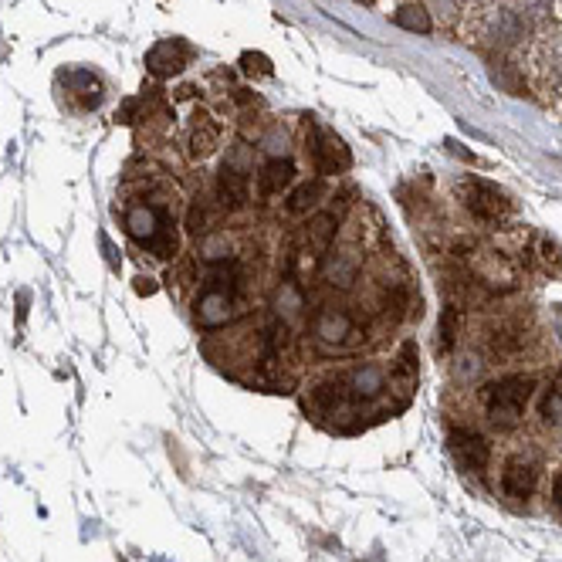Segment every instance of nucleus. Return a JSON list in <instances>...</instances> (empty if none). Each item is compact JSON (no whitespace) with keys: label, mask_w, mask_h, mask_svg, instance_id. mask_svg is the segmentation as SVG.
<instances>
[{"label":"nucleus","mask_w":562,"mask_h":562,"mask_svg":"<svg viewBox=\"0 0 562 562\" xmlns=\"http://www.w3.org/2000/svg\"><path fill=\"white\" fill-rule=\"evenodd\" d=\"M244 268L241 261L234 258H221L210 261L207 278H204V292L197 298V322L204 329H217L227 326L231 319H237L244 309Z\"/></svg>","instance_id":"nucleus-1"},{"label":"nucleus","mask_w":562,"mask_h":562,"mask_svg":"<svg viewBox=\"0 0 562 562\" xmlns=\"http://www.w3.org/2000/svg\"><path fill=\"white\" fill-rule=\"evenodd\" d=\"M126 231L133 234L136 244L153 251L156 258H173L177 254V231L173 217L163 204H133L126 210Z\"/></svg>","instance_id":"nucleus-2"},{"label":"nucleus","mask_w":562,"mask_h":562,"mask_svg":"<svg viewBox=\"0 0 562 562\" xmlns=\"http://www.w3.org/2000/svg\"><path fill=\"white\" fill-rule=\"evenodd\" d=\"M532 376H505V380L485 386L481 403H485V414L495 427H515L522 420L525 407L532 400Z\"/></svg>","instance_id":"nucleus-3"},{"label":"nucleus","mask_w":562,"mask_h":562,"mask_svg":"<svg viewBox=\"0 0 562 562\" xmlns=\"http://www.w3.org/2000/svg\"><path fill=\"white\" fill-rule=\"evenodd\" d=\"M312 339L319 342L326 353H346V349H356L359 342L366 339V332H363V322L349 309L322 305V309L312 315Z\"/></svg>","instance_id":"nucleus-4"},{"label":"nucleus","mask_w":562,"mask_h":562,"mask_svg":"<svg viewBox=\"0 0 562 562\" xmlns=\"http://www.w3.org/2000/svg\"><path fill=\"white\" fill-rule=\"evenodd\" d=\"M461 200L478 221H502L508 210H512V200L505 197V190H498L495 183L485 180H464Z\"/></svg>","instance_id":"nucleus-5"},{"label":"nucleus","mask_w":562,"mask_h":562,"mask_svg":"<svg viewBox=\"0 0 562 562\" xmlns=\"http://www.w3.org/2000/svg\"><path fill=\"white\" fill-rule=\"evenodd\" d=\"M359 268H363V261H359L356 251H332L329 248V254L319 265V278L326 281L329 288H336V292H349L359 278Z\"/></svg>","instance_id":"nucleus-6"},{"label":"nucleus","mask_w":562,"mask_h":562,"mask_svg":"<svg viewBox=\"0 0 562 562\" xmlns=\"http://www.w3.org/2000/svg\"><path fill=\"white\" fill-rule=\"evenodd\" d=\"M187 61H190L187 41L166 38V41H160V45H153V51L146 55V68L156 78H170V75H180L183 68H187Z\"/></svg>","instance_id":"nucleus-7"},{"label":"nucleus","mask_w":562,"mask_h":562,"mask_svg":"<svg viewBox=\"0 0 562 562\" xmlns=\"http://www.w3.org/2000/svg\"><path fill=\"white\" fill-rule=\"evenodd\" d=\"M451 451H454V458L461 461L464 471L481 474L488 468L491 447H488L485 437L474 434V430H451Z\"/></svg>","instance_id":"nucleus-8"},{"label":"nucleus","mask_w":562,"mask_h":562,"mask_svg":"<svg viewBox=\"0 0 562 562\" xmlns=\"http://www.w3.org/2000/svg\"><path fill=\"white\" fill-rule=\"evenodd\" d=\"M217 200L224 210H244L251 200V177L237 163H224L221 177H217Z\"/></svg>","instance_id":"nucleus-9"},{"label":"nucleus","mask_w":562,"mask_h":562,"mask_svg":"<svg viewBox=\"0 0 562 562\" xmlns=\"http://www.w3.org/2000/svg\"><path fill=\"white\" fill-rule=\"evenodd\" d=\"M535 481H539V468H535L532 461L525 458H515L505 464L502 471V491L508 498H515V502H525V498L535 491Z\"/></svg>","instance_id":"nucleus-10"},{"label":"nucleus","mask_w":562,"mask_h":562,"mask_svg":"<svg viewBox=\"0 0 562 562\" xmlns=\"http://www.w3.org/2000/svg\"><path fill=\"white\" fill-rule=\"evenodd\" d=\"M292 183H295V163L292 160H268L258 170V197L261 200L281 197V193L292 187Z\"/></svg>","instance_id":"nucleus-11"},{"label":"nucleus","mask_w":562,"mask_h":562,"mask_svg":"<svg viewBox=\"0 0 562 562\" xmlns=\"http://www.w3.org/2000/svg\"><path fill=\"white\" fill-rule=\"evenodd\" d=\"M312 163L319 173H336V170H346L349 166V153L346 146L339 143V139L332 136H319L312 143Z\"/></svg>","instance_id":"nucleus-12"},{"label":"nucleus","mask_w":562,"mask_h":562,"mask_svg":"<svg viewBox=\"0 0 562 562\" xmlns=\"http://www.w3.org/2000/svg\"><path fill=\"white\" fill-rule=\"evenodd\" d=\"M61 78H65L68 99H82V109H95V105L102 102V82L92 72H82V68H78V72H68Z\"/></svg>","instance_id":"nucleus-13"},{"label":"nucleus","mask_w":562,"mask_h":562,"mask_svg":"<svg viewBox=\"0 0 562 562\" xmlns=\"http://www.w3.org/2000/svg\"><path fill=\"white\" fill-rule=\"evenodd\" d=\"M217 143H221V126L210 122V116H197V122H193V129H190V139H187L190 156L204 160V156L214 153Z\"/></svg>","instance_id":"nucleus-14"},{"label":"nucleus","mask_w":562,"mask_h":562,"mask_svg":"<svg viewBox=\"0 0 562 562\" xmlns=\"http://www.w3.org/2000/svg\"><path fill=\"white\" fill-rule=\"evenodd\" d=\"M319 197H322V183L319 180L302 183V187H298L292 197H288L285 210H288V214H305V210H312L315 204H319Z\"/></svg>","instance_id":"nucleus-15"},{"label":"nucleus","mask_w":562,"mask_h":562,"mask_svg":"<svg viewBox=\"0 0 562 562\" xmlns=\"http://www.w3.org/2000/svg\"><path fill=\"white\" fill-rule=\"evenodd\" d=\"M542 420L549 427H562V373L549 383L546 397H542Z\"/></svg>","instance_id":"nucleus-16"},{"label":"nucleus","mask_w":562,"mask_h":562,"mask_svg":"<svg viewBox=\"0 0 562 562\" xmlns=\"http://www.w3.org/2000/svg\"><path fill=\"white\" fill-rule=\"evenodd\" d=\"M458 332H461V309H444V315H441V349L444 353L454 349Z\"/></svg>","instance_id":"nucleus-17"},{"label":"nucleus","mask_w":562,"mask_h":562,"mask_svg":"<svg viewBox=\"0 0 562 562\" xmlns=\"http://www.w3.org/2000/svg\"><path fill=\"white\" fill-rule=\"evenodd\" d=\"M393 21L407 31H430V17H427L424 7H403V11H397Z\"/></svg>","instance_id":"nucleus-18"},{"label":"nucleus","mask_w":562,"mask_h":562,"mask_svg":"<svg viewBox=\"0 0 562 562\" xmlns=\"http://www.w3.org/2000/svg\"><path fill=\"white\" fill-rule=\"evenodd\" d=\"M244 61V72H251V75H271V61L265 58V55H244L241 58Z\"/></svg>","instance_id":"nucleus-19"},{"label":"nucleus","mask_w":562,"mask_h":562,"mask_svg":"<svg viewBox=\"0 0 562 562\" xmlns=\"http://www.w3.org/2000/svg\"><path fill=\"white\" fill-rule=\"evenodd\" d=\"M136 292H139V295H153V292H156L153 278H136Z\"/></svg>","instance_id":"nucleus-20"},{"label":"nucleus","mask_w":562,"mask_h":562,"mask_svg":"<svg viewBox=\"0 0 562 562\" xmlns=\"http://www.w3.org/2000/svg\"><path fill=\"white\" fill-rule=\"evenodd\" d=\"M552 498H556V505H562V471L556 474V481H552Z\"/></svg>","instance_id":"nucleus-21"},{"label":"nucleus","mask_w":562,"mask_h":562,"mask_svg":"<svg viewBox=\"0 0 562 562\" xmlns=\"http://www.w3.org/2000/svg\"><path fill=\"white\" fill-rule=\"evenodd\" d=\"M556 82L562 85V61H559V68H556Z\"/></svg>","instance_id":"nucleus-22"}]
</instances>
